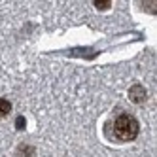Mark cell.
Masks as SVG:
<instances>
[{"label": "cell", "mask_w": 157, "mask_h": 157, "mask_svg": "<svg viewBox=\"0 0 157 157\" xmlns=\"http://www.w3.org/2000/svg\"><path fill=\"white\" fill-rule=\"evenodd\" d=\"M25 127H27V119H25L23 116H19V117L15 119V129H17V131H23Z\"/></svg>", "instance_id": "5b68a950"}, {"label": "cell", "mask_w": 157, "mask_h": 157, "mask_svg": "<svg viewBox=\"0 0 157 157\" xmlns=\"http://www.w3.org/2000/svg\"><path fill=\"white\" fill-rule=\"evenodd\" d=\"M110 6H112L110 2H95V8L97 10H108Z\"/></svg>", "instance_id": "8992f818"}, {"label": "cell", "mask_w": 157, "mask_h": 157, "mask_svg": "<svg viewBox=\"0 0 157 157\" xmlns=\"http://www.w3.org/2000/svg\"><path fill=\"white\" fill-rule=\"evenodd\" d=\"M108 125L112 127L110 138L114 142H132L140 132V123L138 119L131 114H119L110 121Z\"/></svg>", "instance_id": "6da1fadb"}, {"label": "cell", "mask_w": 157, "mask_h": 157, "mask_svg": "<svg viewBox=\"0 0 157 157\" xmlns=\"http://www.w3.org/2000/svg\"><path fill=\"white\" fill-rule=\"evenodd\" d=\"M129 98L134 104H142V102H146V98H148V91H146L144 85L136 83V85H132L129 89Z\"/></svg>", "instance_id": "7a4b0ae2"}, {"label": "cell", "mask_w": 157, "mask_h": 157, "mask_svg": "<svg viewBox=\"0 0 157 157\" xmlns=\"http://www.w3.org/2000/svg\"><path fill=\"white\" fill-rule=\"evenodd\" d=\"M12 112V102L8 98H0V119H4Z\"/></svg>", "instance_id": "277c9868"}, {"label": "cell", "mask_w": 157, "mask_h": 157, "mask_svg": "<svg viewBox=\"0 0 157 157\" xmlns=\"http://www.w3.org/2000/svg\"><path fill=\"white\" fill-rule=\"evenodd\" d=\"M17 153L23 155V157H32L36 153V148L34 146H29V144H19L17 146Z\"/></svg>", "instance_id": "3957f363"}]
</instances>
